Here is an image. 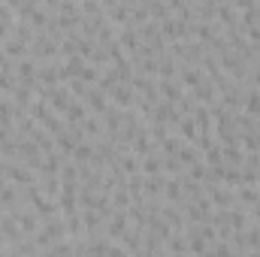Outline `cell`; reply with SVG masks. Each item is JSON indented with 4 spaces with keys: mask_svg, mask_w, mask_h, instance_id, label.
<instances>
[{
    "mask_svg": "<svg viewBox=\"0 0 260 257\" xmlns=\"http://www.w3.org/2000/svg\"><path fill=\"white\" fill-rule=\"evenodd\" d=\"M109 100H112L118 109H133V103H136V91H133L130 82H118V85L109 91Z\"/></svg>",
    "mask_w": 260,
    "mask_h": 257,
    "instance_id": "1",
    "label": "cell"
},
{
    "mask_svg": "<svg viewBox=\"0 0 260 257\" xmlns=\"http://www.w3.org/2000/svg\"><path fill=\"white\" fill-rule=\"evenodd\" d=\"M118 46H121L127 55L139 52V46H142V40H139V30H136V27H130V24L118 27Z\"/></svg>",
    "mask_w": 260,
    "mask_h": 257,
    "instance_id": "2",
    "label": "cell"
},
{
    "mask_svg": "<svg viewBox=\"0 0 260 257\" xmlns=\"http://www.w3.org/2000/svg\"><path fill=\"white\" fill-rule=\"evenodd\" d=\"M85 103H88V109H91V112L103 115V112H106V106H109V97H106L97 85H91V91L85 94Z\"/></svg>",
    "mask_w": 260,
    "mask_h": 257,
    "instance_id": "3",
    "label": "cell"
},
{
    "mask_svg": "<svg viewBox=\"0 0 260 257\" xmlns=\"http://www.w3.org/2000/svg\"><path fill=\"white\" fill-rule=\"evenodd\" d=\"M179 160H182V167L188 170L191 164H197V160H203V151L197 148L194 142H182V145H179Z\"/></svg>",
    "mask_w": 260,
    "mask_h": 257,
    "instance_id": "4",
    "label": "cell"
},
{
    "mask_svg": "<svg viewBox=\"0 0 260 257\" xmlns=\"http://www.w3.org/2000/svg\"><path fill=\"white\" fill-rule=\"evenodd\" d=\"M37 58H21V61H15V76L21 79V82H27V79H37Z\"/></svg>",
    "mask_w": 260,
    "mask_h": 257,
    "instance_id": "5",
    "label": "cell"
},
{
    "mask_svg": "<svg viewBox=\"0 0 260 257\" xmlns=\"http://www.w3.org/2000/svg\"><path fill=\"white\" fill-rule=\"evenodd\" d=\"M176 127H179V133H182V139H185V142H194L197 133H200V127H197V121L191 118V115H182Z\"/></svg>",
    "mask_w": 260,
    "mask_h": 257,
    "instance_id": "6",
    "label": "cell"
},
{
    "mask_svg": "<svg viewBox=\"0 0 260 257\" xmlns=\"http://www.w3.org/2000/svg\"><path fill=\"white\" fill-rule=\"evenodd\" d=\"M91 157H94V142H79L76 151L70 154V160H76V167H79V164H88Z\"/></svg>",
    "mask_w": 260,
    "mask_h": 257,
    "instance_id": "7",
    "label": "cell"
},
{
    "mask_svg": "<svg viewBox=\"0 0 260 257\" xmlns=\"http://www.w3.org/2000/svg\"><path fill=\"white\" fill-rule=\"evenodd\" d=\"M248 118H257L260 115V91H251L248 97H245V109H242Z\"/></svg>",
    "mask_w": 260,
    "mask_h": 257,
    "instance_id": "8",
    "label": "cell"
},
{
    "mask_svg": "<svg viewBox=\"0 0 260 257\" xmlns=\"http://www.w3.org/2000/svg\"><path fill=\"white\" fill-rule=\"evenodd\" d=\"M100 3H103V9H109V6H115L118 0H100Z\"/></svg>",
    "mask_w": 260,
    "mask_h": 257,
    "instance_id": "9",
    "label": "cell"
},
{
    "mask_svg": "<svg viewBox=\"0 0 260 257\" xmlns=\"http://www.w3.org/2000/svg\"><path fill=\"white\" fill-rule=\"evenodd\" d=\"M254 185H257V191H260V170H257V176H254Z\"/></svg>",
    "mask_w": 260,
    "mask_h": 257,
    "instance_id": "10",
    "label": "cell"
}]
</instances>
